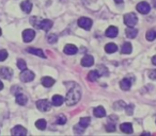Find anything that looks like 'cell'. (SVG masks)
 Listing matches in <instances>:
<instances>
[{
  "instance_id": "1",
  "label": "cell",
  "mask_w": 156,
  "mask_h": 136,
  "mask_svg": "<svg viewBox=\"0 0 156 136\" xmlns=\"http://www.w3.org/2000/svg\"><path fill=\"white\" fill-rule=\"evenodd\" d=\"M80 97H81V93L79 87L74 86L73 88H71L67 91L66 97H65L67 105H74V104H76L80 100Z\"/></svg>"
},
{
  "instance_id": "5",
  "label": "cell",
  "mask_w": 156,
  "mask_h": 136,
  "mask_svg": "<svg viewBox=\"0 0 156 136\" xmlns=\"http://www.w3.org/2000/svg\"><path fill=\"white\" fill-rule=\"evenodd\" d=\"M34 79V74H33L31 70H28V69H25L23 70V72L20 74V80L23 82H30Z\"/></svg>"
},
{
  "instance_id": "27",
  "label": "cell",
  "mask_w": 156,
  "mask_h": 136,
  "mask_svg": "<svg viewBox=\"0 0 156 136\" xmlns=\"http://www.w3.org/2000/svg\"><path fill=\"white\" fill-rule=\"evenodd\" d=\"M35 127L39 130H45L46 128V121L44 119H39V120L35 122Z\"/></svg>"
},
{
  "instance_id": "25",
  "label": "cell",
  "mask_w": 156,
  "mask_h": 136,
  "mask_svg": "<svg viewBox=\"0 0 156 136\" xmlns=\"http://www.w3.org/2000/svg\"><path fill=\"white\" fill-rule=\"evenodd\" d=\"M98 78H100V74H98V71H96V70H92V71H90L89 74H88V80L91 81V82H94V81L98 80Z\"/></svg>"
},
{
  "instance_id": "2",
  "label": "cell",
  "mask_w": 156,
  "mask_h": 136,
  "mask_svg": "<svg viewBox=\"0 0 156 136\" xmlns=\"http://www.w3.org/2000/svg\"><path fill=\"white\" fill-rule=\"evenodd\" d=\"M138 22V17L135 13H128L124 16V24L128 27H134Z\"/></svg>"
},
{
  "instance_id": "31",
  "label": "cell",
  "mask_w": 156,
  "mask_h": 136,
  "mask_svg": "<svg viewBox=\"0 0 156 136\" xmlns=\"http://www.w3.org/2000/svg\"><path fill=\"white\" fill-rule=\"evenodd\" d=\"M65 122H66V117L64 115H59L57 117V123L58 124H64Z\"/></svg>"
},
{
  "instance_id": "15",
  "label": "cell",
  "mask_w": 156,
  "mask_h": 136,
  "mask_svg": "<svg viewBox=\"0 0 156 136\" xmlns=\"http://www.w3.org/2000/svg\"><path fill=\"white\" fill-rule=\"evenodd\" d=\"M20 9H22L25 13H30L31 10H32V3H31L29 0L23 1V2L20 3Z\"/></svg>"
},
{
  "instance_id": "23",
  "label": "cell",
  "mask_w": 156,
  "mask_h": 136,
  "mask_svg": "<svg viewBox=\"0 0 156 136\" xmlns=\"http://www.w3.org/2000/svg\"><path fill=\"white\" fill-rule=\"evenodd\" d=\"M120 128H121V131L124 132V133H127V134L133 133V125L130 124V123H128V122L122 123Z\"/></svg>"
},
{
  "instance_id": "29",
  "label": "cell",
  "mask_w": 156,
  "mask_h": 136,
  "mask_svg": "<svg viewBox=\"0 0 156 136\" xmlns=\"http://www.w3.org/2000/svg\"><path fill=\"white\" fill-rule=\"evenodd\" d=\"M17 67L20 68V70L27 69V64H26V62H25L24 60H22V58H20V60L17 61Z\"/></svg>"
},
{
  "instance_id": "12",
  "label": "cell",
  "mask_w": 156,
  "mask_h": 136,
  "mask_svg": "<svg viewBox=\"0 0 156 136\" xmlns=\"http://www.w3.org/2000/svg\"><path fill=\"white\" fill-rule=\"evenodd\" d=\"M12 134L15 136H20V135H27V130L22 125H16L15 128H13L12 130Z\"/></svg>"
},
{
  "instance_id": "13",
  "label": "cell",
  "mask_w": 156,
  "mask_h": 136,
  "mask_svg": "<svg viewBox=\"0 0 156 136\" xmlns=\"http://www.w3.org/2000/svg\"><path fill=\"white\" fill-rule=\"evenodd\" d=\"M94 64V58L92 55H86L81 60V65L83 67H90Z\"/></svg>"
},
{
  "instance_id": "40",
  "label": "cell",
  "mask_w": 156,
  "mask_h": 136,
  "mask_svg": "<svg viewBox=\"0 0 156 136\" xmlns=\"http://www.w3.org/2000/svg\"><path fill=\"white\" fill-rule=\"evenodd\" d=\"M0 35H1V29H0Z\"/></svg>"
},
{
  "instance_id": "4",
  "label": "cell",
  "mask_w": 156,
  "mask_h": 136,
  "mask_svg": "<svg viewBox=\"0 0 156 136\" xmlns=\"http://www.w3.org/2000/svg\"><path fill=\"white\" fill-rule=\"evenodd\" d=\"M92 20L90 18L87 17H80L78 19V26L80 27V28L85 29V30H90L92 27Z\"/></svg>"
},
{
  "instance_id": "37",
  "label": "cell",
  "mask_w": 156,
  "mask_h": 136,
  "mask_svg": "<svg viewBox=\"0 0 156 136\" xmlns=\"http://www.w3.org/2000/svg\"><path fill=\"white\" fill-rule=\"evenodd\" d=\"M152 63H153V64L156 66V55H155V56H153V58H152Z\"/></svg>"
},
{
  "instance_id": "20",
  "label": "cell",
  "mask_w": 156,
  "mask_h": 136,
  "mask_svg": "<svg viewBox=\"0 0 156 136\" xmlns=\"http://www.w3.org/2000/svg\"><path fill=\"white\" fill-rule=\"evenodd\" d=\"M41 82L45 87H50L55 84V80L52 78H50V77H44V78H42Z\"/></svg>"
},
{
  "instance_id": "8",
  "label": "cell",
  "mask_w": 156,
  "mask_h": 136,
  "mask_svg": "<svg viewBox=\"0 0 156 136\" xmlns=\"http://www.w3.org/2000/svg\"><path fill=\"white\" fill-rule=\"evenodd\" d=\"M136 8H137V11H138L139 13H141V14H147L150 12V10H151L150 5L147 2H144V1L138 3Z\"/></svg>"
},
{
  "instance_id": "3",
  "label": "cell",
  "mask_w": 156,
  "mask_h": 136,
  "mask_svg": "<svg viewBox=\"0 0 156 136\" xmlns=\"http://www.w3.org/2000/svg\"><path fill=\"white\" fill-rule=\"evenodd\" d=\"M37 108H39L41 112H47V111H49L50 108H51V102H49L47 99L39 100V101L37 102Z\"/></svg>"
},
{
  "instance_id": "9",
  "label": "cell",
  "mask_w": 156,
  "mask_h": 136,
  "mask_svg": "<svg viewBox=\"0 0 156 136\" xmlns=\"http://www.w3.org/2000/svg\"><path fill=\"white\" fill-rule=\"evenodd\" d=\"M37 27H39L40 29H42V30L44 31H48L51 29L52 27V22L49 19H44V20H41V22L37 24Z\"/></svg>"
},
{
  "instance_id": "7",
  "label": "cell",
  "mask_w": 156,
  "mask_h": 136,
  "mask_svg": "<svg viewBox=\"0 0 156 136\" xmlns=\"http://www.w3.org/2000/svg\"><path fill=\"white\" fill-rule=\"evenodd\" d=\"M12 76H13V70L11 68H8V67H1L0 68V77L1 78L9 80V79L12 78Z\"/></svg>"
},
{
  "instance_id": "39",
  "label": "cell",
  "mask_w": 156,
  "mask_h": 136,
  "mask_svg": "<svg viewBox=\"0 0 156 136\" xmlns=\"http://www.w3.org/2000/svg\"><path fill=\"white\" fill-rule=\"evenodd\" d=\"M115 1L117 3H121L122 1H123V0H115Z\"/></svg>"
},
{
  "instance_id": "19",
  "label": "cell",
  "mask_w": 156,
  "mask_h": 136,
  "mask_svg": "<svg viewBox=\"0 0 156 136\" xmlns=\"http://www.w3.org/2000/svg\"><path fill=\"white\" fill-rule=\"evenodd\" d=\"M93 114H94V116H95V117L102 118V117H104L105 115H106V111H105V108H103V106H98V108H94Z\"/></svg>"
},
{
  "instance_id": "36",
  "label": "cell",
  "mask_w": 156,
  "mask_h": 136,
  "mask_svg": "<svg viewBox=\"0 0 156 136\" xmlns=\"http://www.w3.org/2000/svg\"><path fill=\"white\" fill-rule=\"evenodd\" d=\"M115 124H108L107 125V131H109V132H111V131H115Z\"/></svg>"
},
{
  "instance_id": "11",
  "label": "cell",
  "mask_w": 156,
  "mask_h": 136,
  "mask_svg": "<svg viewBox=\"0 0 156 136\" xmlns=\"http://www.w3.org/2000/svg\"><path fill=\"white\" fill-rule=\"evenodd\" d=\"M132 83H133V80H129V78L126 77V78H124L123 80L120 82V87H121V89H123V91H128V89H130V87H132Z\"/></svg>"
},
{
  "instance_id": "21",
  "label": "cell",
  "mask_w": 156,
  "mask_h": 136,
  "mask_svg": "<svg viewBox=\"0 0 156 136\" xmlns=\"http://www.w3.org/2000/svg\"><path fill=\"white\" fill-rule=\"evenodd\" d=\"M28 101V98L24 95V94H16V102L20 105H25Z\"/></svg>"
},
{
  "instance_id": "34",
  "label": "cell",
  "mask_w": 156,
  "mask_h": 136,
  "mask_svg": "<svg viewBox=\"0 0 156 136\" xmlns=\"http://www.w3.org/2000/svg\"><path fill=\"white\" fill-rule=\"evenodd\" d=\"M133 108H134V106H133V105L126 106V114H127V115H132L133 114Z\"/></svg>"
},
{
  "instance_id": "22",
  "label": "cell",
  "mask_w": 156,
  "mask_h": 136,
  "mask_svg": "<svg viewBox=\"0 0 156 136\" xmlns=\"http://www.w3.org/2000/svg\"><path fill=\"white\" fill-rule=\"evenodd\" d=\"M117 50H118V46L113 43H109L105 46V51H106L107 53H115Z\"/></svg>"
},
{
  "instance_id": "6",
  "label": "cell",
  "mask_w": 156,
  "mask_h": 136,
  "mask_svg": "<svg viewBox=\"0 0 156 136\" xmlns=\"http://www.w3.org/2000/svg\"><path fill=\"white\" fill-rule=\"evenodd\" d=\"M34 36H35V32L32 29H27V30H25L24 32H23V39H24V41H26V43L31 41L34 38Z\"/></svg>"
},
{
  "instance_id": "14",
  "label": "cell",
  "mask_w": 156,
  "mask_h": 136,
  "mask_svg": "<svg viewBox=\"0 0 156 136\" xmlns=\"http://www.w3.org/2000/svg\"><path fill=\"white\" fill-rule=\"evenodd\" d=\"M118 33H119V30H118L117 27L111 26V27H109V28L107 29L106 32H105V34H106V36H107V37H110V38H113V37L117 36Z\"/></svg>"
},
{
  "instance_id": "10",
  "label": "cell",
  "mask_w": 156,
  "mask_h": 136,
  "mask_svg": "<svg viewBox=\"0 0 156 136\" xmlns=\"http://www.w3.org/2000/svg\"><path fill=\"white\" fill-rule=\"evenodd\" d=\"M63 51H64V53L67 54V55H74V54L77 53L78 49L75 45H73V44H69V45H66L64 47Z\"/></svg>"
},
{
  "instance_id": "16",
  "label": "cell",
  "mask_w": 156,
  "mask_h": 136,
  "mask_svg": "<svg viewBox=\"0 0 156 136\" xmlns=\"http://www.w3.org/2000/svg\"><path fill=\"white\" fill-rule=\"evenodd\" d=\"M63 102H64V99H63L62 96L60 95H55L54 97H52L51 99V104L55 106H60L63 104Z\"/></svg>"
},
{
  "instance_id": "32",
  "label": "cell",
  "mask_w": 156,
  "mask_h": 136,
  "mask_svg": "<svg viewBox=\"0 0 156 136\" xmlns=\"http://www.w3.org/2000/svg\"><path fill=\"white\" fill-rule=\"evenodd\" d=\"M85 129H86V128L81 127L80 124H77V125H75V127H74V132H75V133H78V134H81V133H83Z\"/></svg>"
},
{
  "instance_id": "17",
  "label": "cell",
  "mask_w": 156,
  "mask_h": 136,
  "mask_svg": "<svg viewBox=\"0 0 156 136\" xmlns=\"http://www.w3.org/2000/svg\"><path fill=\"white\" fill-rule=\"evenodd\" d=\"M125 33L128 38H135V37L137 36V34H138V30L135 29L134 27H128V28L126 29Z\"/></svg>"
},
{
  "instance_id": "18",
  "label": "cell",
  "mask_w": 156,
  "mask_h": 136,
  "mask_svg": "<svg viewBox=\"0 0 156 136\" xmlns=\"http://www.w3.org/2000/svg\"><path fill=\"white\" fill-rule=\"evenodd\" d=\"M27 51L29 52V53L31 54H34V55H37L40 56V58H45V53H44V51L42 49H37V48H28L27 49Z\"/></svg>"
},
{
  "instance_id": "28",
  "label": "cell",
  "mask_w": 156,
  "mask_h": 136,
  "mask_svg": "<svg viewBox=\"0 0 156 136\" xmlns=\"http://www.w3.org/2000/svg\"><path fill=\"white\" fill-rule=\"evenodd\" d=\"M90 118L89 117H83V118H81L80 119V121H79V124L81 125V127H83V128H87L88 125L90 124Z\"/></svg>"
},
{
  "instance_id": "33",
  "label": "cell",
  "mask_w": 156,
  "mask_h": 136,
  "mask_svg": "<svg viewBox=\"0 0 156 136\" xmlns=\"http://www.w3.org/2000/svg\"><path fill=\"white\" fill-rule=\"evenodd\" d=\"M7 58H8L7 50H0V62H3L5 60H7Z\"/></svg>"
},
{
  "instance_id": "24",
  "label": "cell",
  "mask_w": 156,
  "mask_h": 136,
  "mask_svg": "<svg viewBox=\"0 0 156 136\" xmlns=\"http://www.w3.org/2000/svg\"><path fill=\"white\" fill-rule=\"evenodd\" d=\"M132 50H133V47L130 43H124L121 48V52L124 54H129L130 52H132Z\"/></svg>"
},
{
  "instance_id": "38",
  "label": "cell",
  "mask_w": 156,
  "mask_h": 136,
  "mask_svg": "<svg viewBox=\"0 0 156 136\" xmlns=\"http://www.w3.org/2000/svg\"><path fill=\"white\" fill-rule=\"evenodd\" d=\"M3 88V84H2V82H1V81H0V91H1V89Z\"/></svg>"
},
{
  "instance_id": "30",
  "label": "cell",
  "mask_w": 156,
  "mask_h": 136,
  "mask_svg": "<svg viewBox=\"0 0 156 136\" xmlns=\"http://www.w3.org/2000/svg\"><path fill=\"white\" fill-rule=\"evenodd\" d=\"M47 39H48V43L55 44L58 41V36H57V34H49L47 37Z\"/></svg>"
},
{
  "instance_id": "26",
  "label": "cell",
  "mask_w": 156,
  "mask_h": 136,
  "mask_svg": "<svg viewBox=\"0 0 156 136\" xmlns=\"http://www.w3.org/2000/svg\"><path fill=\"white\" fill-rule=\"evenodd\" d=\"M145 37H147V41H154V39L156 38V30H150L147 32V35H145Z\"/></svg>"
},
{
  "instance_id": "35",
  "label": "cell",
  "mask_w": 156,
  "mask_h": 136,
  "mask_svg": "<svg viewBox=\"0 0 156 136\" xmlns=\"http://www.w3.org/2000/svg\"><path fill=\"white\" fill-rule=\"evenodd\" d=\"M149 77L153 80H156V70H151L149 74Z\"/></svg>"
}]
</instances>
